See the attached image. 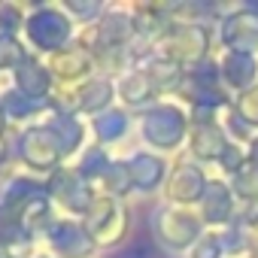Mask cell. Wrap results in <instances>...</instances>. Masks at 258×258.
<instances>
[{"instance_id":"9","label":"cell","mask_w":258,"mask_h":258,"mask_svg":"<svg viewBox=\"0 0 258 258\" xmlns=\"http://www.w3.org/2000/svg\"><path fill=\"white\" fill-rule=\"evenodd\" d=\"M158 46H161V58H167L173 64H182V61H191V58L204 55L207 34L198 25H170L167 34L158 40Z\"/></svg>"},{"instance_id":"28","label":"cell","mask_w":258,"mask_h":258,"mask_svg":"<svg viewBox=\"0 0 258 258\" xmlns=\"http://www.w3.org/2000/svg\"><path fill=\"white\" fill-rule=\"evenodd\" d=\"M246 112H249V118L258 124V94H252V97H249V109H246Z\"/></svg>"},{"instance_id":"22","label":"cell","mask_w":258,"mask_h":258,"mask_svg":"<svg viewBox=\"0 0 258 258\" xmlns=\"http://www.w3.org/2000/svg\"><path fill=\"white\" fill-rule=\"evenodd\" d=\"M143 70L149 73V79H152V85H155L158 91H167V88L179 85V79H182L179 64H173V61H167V58H161V55H158V58H152Z\"/></svg>"},{"instance_id":"24","label":"cell","mask_w":258,"mask_h":258,"mask_svg":"<svg viewBox=\"0 0 258 258\" xmlns=\"http://www.w3.org/2000/svg\"><path fill=\"white\" fill-rule=\"evenodd\" d=\"M64 13L76 22V25H82V28H88V25H94L103 13H106V7L103 4H97V0H91V4H79V0H64Z\"/></svg>"},{"instance_id":"14","label":"cell","mask_w":258,"mask_h":258,"mask_svg":"<svg viewBox=\"0 0 258 258\" xmlns=\"http://www.w3.org/2000/svg\"><path fill=\"white\" fill-rule=\"evenodd\" d=\"M127 167H131V179H134V188L137 191H155L167 173V164L152 155V152H137L131 155V161H127Z\"/></svg>"},{"instance_id":"20","label":"cell","mask_w":258,"mask_h":258,"mask_svg":"<svg viewBox=\"0 0 258 258\" xmlns=\"http://www.w3.org/2000/svg\"><path fill=\"white\" fill-rule=\"evenodd\" d=\"M201 213H204L207 222H225V219H228V213H231V198H228V191H225L219 182L207 185V191H204V198H201Z\"/></svg>"},{"instance_id":"23","label":"cell","mask_w":258,"mask_h":258,"mask_svg":"<svg viewBox=\"0 0 258 258\" xmlns=\"http://www.w3.org/2000/svg\"><path fill=\"white\" fill-rule=\"evenodd\" d=\"M25 19H28V10H25L22 4L0 0V40L19 37V34L25 31Z\"/></svg>"},{"instance_id":"25","label":"cell","mask_w":258,"mask_h":258,"mask_svg":"<svg viewBox=\"0 0 258 258\" xmlns=\"http://www.w3.org/2000/svg\"><path fill=\"white\" fill-rule=\"evenodd\" d=\"M112 258H158L155 246L146 243V240H134V243H127L124 249H118Z\"/></svg>"},{"instance_id":"31","label":"cell","mask_w":258,"mask_h":258,"mask_svg":"<svg viewBox=\"0 0 258 258\" xmlns=\"http://www.w3.org/2000/svg\"><path fill=\"white\" fill-rule=\"evenodd\" d=\"M252 164L258 167V143H255V149H252Z\"/></svg>"},{"instance_id":"18","label":"cell","mask_w":258,"mask_h":258,"mask_svg":"<svg viewBox=\"0 0 258 258\" xmlns=\"http://www.w3.org/2000/svg\"><path fill=\"white\" fill-rule=\"evenodd\" d=\"M97 195H109L115 201H121L124 195L134 191V179H131V167H127V161H112L109 170L103 173V179L94 185Z\"/></svg>"},{"instance_id":"5","label":"cell","mask_w":258,"mask_h":258,"mask_svg":"<svg viewBox=\"0 0 258 258\" xmlns=\"http://www.w3.org/2000/svg\"><path fill=\"white\" fill-rule=\"evenodd\" d=\"M43 243H46V252L55 258H94L97 252L85 225L70 216H55V222L43 234Z\"/></svg>"},{"instance_id":"12","label":"cell","mask_w":258,"mask_h":258,"mask_svg":"<svg viewBox=\"0 0 258 258\" xmlns=\"http://www.w3.org/2000/svg\"><path fill=\"white\" fill-rule=\"evenodd\" d=\"M0 106H4V112H7V118H10V124L16 121V124H34V121H43V115L49 112V103H37V100H31V97H25L22 91H16L13 85L0 94Z\"/></svg>"},{"instance_id":"10","label":"cell","mask_w":258,"mask_h":258,"mask_svg":"<svg viewBox=\"0 0 258 258\" xmlns=\"http://www.w3.org/2000/svg\"><path fill=\"white\" fill-rule=\"evenodd\" d=\"M13 88L22 91L25 97L37 100V103H49V97H52V91H55V79H52L46 61L37 58V55H31V58L13 73Z\"/></svg>"},{"instance_id":"21","label":"cell","mask_w":258,"mask_h":258,"mask_svg":"<svg viewBox=\"0 0 258 258\" xmlns=\"http://www.w3.org/2000/svg\"><path fill=\"white\" fill-rule=\"evenodd\" d=\"M34 52L28 49V43L22 37H7L0 40V73H16Z\"/></svg>"},{"instance_id":"30","label":"cell","mask_w":258,"mask_h":258,"mask_svg":"<svg viewBox=\"0 0 258 258\" xmlns=\"http://www.w3.org/2000/svg\"><path fill=\"white\" fill-rule=\"evenodd\" d=\"M0 258H22V255H16V252H4V249H0Z\"/></svg>"},{"instance_id":"7","label":"cell","mask_w":258,"mask_h":258,"mask_svg":"<svg viewBox=\"0 0 258 258\" xmlns=\"http://www.w3.org/2000/svg\"><path fill=\"white\" fill-rule=\"evenodd\" d=\"M140 131H143V140L155 149H173L182 134H185V115L170 106V103H158L152 106L146 115H143V124H140Z\"/></svg>"},{"instance_id":"13","label":"cell","mask_w":258,"mask_h":258,"mask_svg":"<svg viewBox=\"0 0 258 258\" xmlns=\"http://www.w3.org/2000/svg\"><path fill=\"white\" fill-rule=\"evenodd\" d=\"M115 94L124 100V106H146V103L158 94V88L152 85L149 73L140 67V70H127L124 76H118Z\"/></svg>"},{"instance_id":"16","label":"cell","mask_w":258,"mask_h":258,"mask_svg":"<svg viewBox=\"0 0 258 258\" xmlns=\"http://www.w3.org/2000/svg\"><path fill=\"white\" fill-rule=\"evenodd\" d=\"M127 127H131V118H127V112L118 109V106H112V109H106V112L91 118V134H94V140L100 146L121 140L127 134Z\"/></svg>"},{"instance_id":"1","label":"cell","mask_w":258,"mask_h":258,"mask_svg":"<svg viewBox=\"0 0 258 258\" xmlns=\"http://www.w3.org/2000/svg\"><path fill=\"white\" fill-rule=\"evenodd\" d=\"M28 49L37 58H49L67 46L76 43V22L64 13V7H52V4H40L28 10L25 19V31H22Z\"/></svg>"},{"instance_id":"4","label":"cell","mask_w":258,"mask_h":258,"mask_svg":"<svg viewBox=\"0 0 258 258\" xmlns=\"http://www.w3.org/2000/svg\"><path fill=\"white\" fill-rule=\"evenodd\" d=\"M46 191H49V201L70 219H82L91 207V201L97 198V188L91 182H85L76 167L64 164L61 170H55L52 176H46Z\"/></svg>"},{"instance_id":"2","label":"cell","mask_w":258,"mask_h":258,"mask_svg":"<svg viewBox=\"0 0 258 258\" xmlns=\"http://www.w3.org/2000/svg\"><path fill=\"white\" fill-rule=\"evenodd\" d=\"M16 161L34 173V176H52L67 164V152L58 140V134L49 127V121H34L22 127L16 137Z\"/></svg>"},{"instance_id":"32","label":"cell","mask_w":258,"mask_h":258,"mask_svg":"<svg viewBox=\"0 0 258 258\" xmlns=\"http://www.w3.org/2000/svg\"><path fill=\"white\" fill-rule=\"evenodd\" d=\"M31 258H55V255H49V252H34Z\"/></svg>"},{"instance_id":"15","label":"cell","mask_w":258,"mask_h":258,"mask_svg":"<svg viewBox=\"0 0 258 258\" xmlns=\"http://www.w3.org/2000/svg\"><path fill=\"white\" fill-rule=\"evenodd\" d=\"M167 198L176 204H191L204 198V173L191 164H179L167 182Z\"/></svg>"},{"instance_id":"26","label":"cell","mask_w":258,"mask_h":258,"mask_svg":"<svg viewBox=\"0 0 258 258\" xmlns=\"http://www.w3.org/2000/svg\"><path fill=\"white\" fill-rule=\"evenodd\" d=\"M219 252H222V246H219V240H213V237H204V240L195 246V258H219Z\"/></svg>"},{"instance_id":"17","label":"cell","mask_w":258,"mask_h":258,"mask_svg":"<svg viewBox=\"0 0 258 258\" xmlns=\"http://www.w3.org/2000/svg\"><path fill=\"white\" fill-rule=\"evenodd\" d=\"M109 164H112V158L106 155V149H103L100 143H94V146H85V149L79 152V161H76L73 167H76V173H79L85 182L97 185V182L103 179V173L109 170Z\"/></svg>"},{"instance_id":"11","label":"cell","mask_w":258,"mask_h":258,"mask_svg":"<svg viewBox=\"0 0 258 258\" xmlns=\"http://www.w3.org/2000/svg\"><path fill=\"white\" fill-rule=\"evenodd\" d=\"M43 121H49V127L58 134V140H61L64 152H67V158H73L76 152H82V146H85V124L79 121V115L61 112V109H52V106H49V112L43 115Z\"/></svg>"},{"instance_id":"6","label":"cell","mask_w":258,"mask_h":258,"mask_svg":"<svg viewBox=\"0 0 258 258\" xmlns=\"http://www.w3.org/2000/svg\"><path fill=\"white\" fill-rule=\"evenodd\" d=\"M43 61L55 79V88H79L97 76V58L88 49H82L79 43H73V46H67Z\"/></svg>"},{"instance_id":"29","label":"cell","mask_w":258,"mask_h":258,"mask_svg":"<svg viewBox=\"0 0 258 258\" xmlns=\"http://www.w3.org/2000/svg\"><path fill=\"white\" fill-rule=\"evenodd\" d=\"M7 134H10V118H7L4 106H0V137H7Z\"/></svg>"},{"instance_id":"8","label":"cell","mask_w":258,"mask_h":258,"mask_svg":"<svg viewBox=\"0 0 258 258\" xmlns=\"http://www.w3.org/2000/svg\"><path fill=\"white\" fill-rule=\"evenodd\" d=\"M152 228H155L158 243L167 246V249H185V246L195 243L198 234H201L198 219L188 216V213H182V210H158Z\"/></svg>"},{"instance_id":"19","label":"cell","mask_w":258,"mask_h":258,"mask_svg":"<svg viewBox=\"0 0 258 258\" xmlns=\"http://www.w3.org/2000/svg\"><path fill=\"white\" fill-rule=\"evenodd\" d=\"M191 149L201 155V158H222L225 155V137H222V131L219 127H213L210 121H201L198 127H195V137H191Z\"/></svg>"},{"instance_id":"27","label":"cell","mask_w":258,"mask_h":258,"mask_svg":"<svg viewBox=\"0 0 258 258\" xmlns=\"http://www.w3.org/2000/svg\"><path fill=\"white\" fill-rule=\"evenodd\" d=\"M7 161H10V143L7 137H0V173H7Z\"/></svg>"},{"instance_id":"3","label":"cell","mask_w":258,"mask_h":258,"mask_svg":"<svg viewBox=\"0 0 258 258\" xmlns=\"http://www.w3.org/2000/svg\"><path fill=\"white\" fill-rule=\"evenodd\" d=\"M88 231V237L94 240L97 249H115L124 243L131 222H127V210L121 201L109 198V195H97L88 207V213L79 219Z\"/></svg>"}]
</instances>
